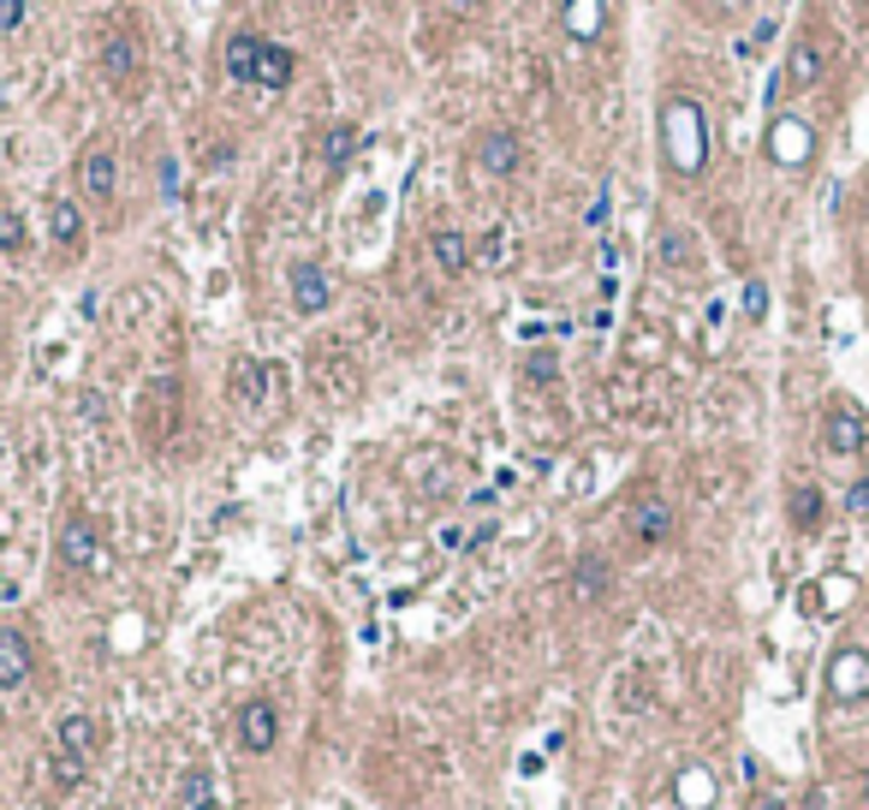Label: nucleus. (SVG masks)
I'll return each mask as SVG.
<instances>
[{"mask_svg":"<svg viewBox=\"0 0 869 810\" xmlns=\"http://www.w3.org/2000/svg\"><path fill=\"white\" fill-rule=\"evenodd\" d=\"M662 144H667V167L685 179H697L709 167V131H703V108L691 96H667L662 108Z\"/></svg>","mask_w":869,"mask_h":810,"instance_id":"1","label":"nucleus"},{"mask_svg":"<svg viewBox=\"0 0 869 810\" xmlns=\"http://www.w3.org/2000/svg\"><path fill=\"white\" fill-rule=\"evenodd\" d=\"M179 429H185V388L173 375H155L137 393V436H144V447H173Z\"/></svg>","mask_w":869,"mask_h":810,"instance_id":"2","label":"nucleus"},{"mask_svg":"<svg viewBox=\"0 0 869 810\" xmlns=\"http://www.w3.org/2000/svg\"><path fill=\"white\" fill-rule=\"evenodd\" d=\"M55 555L66 573H96L101 560H108V537H101V525L90 519V513H72V519L60 525L55 537Z\"/></svg>","mask_w":869,"mask_h":810,"instance_id":"3","label":"nucleus"},{"mask_svg":"<svg viewBox=\"0 0 869 810\" xmlns=\"http://www.w3.org/2000/svg\"><path fill=\"white\" fill-rule=\"evenodd\" d=\"M471 155H477V167L489 179H512L518 167H525V137H518L512 126H489V131H477Z\"/></svg>","mask_w":869,"mask_h":810,"instance_id":"4","label":"nucleus"},{"mask_svg":"<svg viewBox=\"0 0 869 810\" xmlns=\"http://www.w3.org/2000/svg\"><path fill=\"white\" fill-rule=\"evenodd\" d=\"M233 733H238V751H251V757H268L274 745H281V710H274L268 697H251V703H238V721H233Z\"/></svg>","mask_w":869,"mask_h":810,"instance_id":"5","label":"nucleus"},{"mask_svg":"<svg viewBox=\"0 0 869 810\" xmlns=\"http://www.w3.org/2000/svg\"><path fill=\"white\" fill-rule=\"evenodd\" d=\"M625 530H632L637 548H662L673 530H680V519H673V507L662 501V495H637L632 513H625Z\"/></svg>","mask_w":869,"mask_h":810,"instance_id":"6","label":"nucleus"},{"mask_svg":"<svg viewBox=\"0 0 869 810\" xmlns=\"http://www.w3.org/2000/svg\"><path fill=\"white\" fill-rule=\"evenodd\" d=\"M119 192V155L108 144H90L78 155V197H90V203H114Z\"/></svg>","mask_w":869,"mask_h":810,"instance_id":"7","label":"nucleus"},{"mask_svg":"<svg viewBox=\"0 0 869 810\" xmlns=\"http://www.w3.org/2000/svg\"><path fill=\"white\" fill-rule=\"evenodd\" d=\"M286 286H292V310H299V316H322V310L334 304V281H328L316 263H292Z\"/></svg>","mask_w":869,"mask_h":810,"instance_id":"8","label":"nucleus"},{"mask_svg":"<svg viewBox=\"0 0 869 810\" xmlns=\"http://www.w3.org/2000/svg\"><path fill=\"white\" fill-rule=\"evenodd\" d=\"M137 72H144V48H137V37H126V30H114L108 42H101V78L108 84H137Z\"/></svg>","mask_w":869,"mask_h":810,"instance_id":"9","label":"nucleus"},{"mask_svg":"<svg viewBox=\"0 0 869 810\" xmlns=\"http://www.w3.org/2000/svg\"><path fill=\"white\" fill-rule=\"evenodd\" d=\"M822 441H828V453L851 459V453H863V441H869V423H863L851 406H833L828 418H822Z\"/></svg>","mask_w":869,"mask_h":810,"instance_id":"10","label":"nucleus"},{"mask_svg":"<svg viewBox=\"0 0 869 810\" xmlns=\"http://www.w3.org/2000/svg\"><path fill=\"white\" fill-rule=\"evenodd\" d=\"M471 256H477V251H471V238H465L459 227H434V233H429V263L441 269L447 281H459V274L471 269Z\"/></svg>","mask_w":869,"mask_h":810,"instance_id":"11","label":"nucleus"},{"mask_svg":"<svg viewBox=\"0 0 869 810\" xmlns=\"http://www.w3.org/2000/svg\"><path fill=\"white\" fill-rule=\"evenodd\" d=\"M810 149H816V131L804 126V119H774L769 126V155L780 167H798Z\"/></svg>","mask_w":869,"mask_h":810,"instance_id":"12","label":"nucleus"},{"mask_svg":"<svg viewBox=\"0 0 869 810\" xmlns=\"http://www.w3.org/2000/svg\"><path fill=\"white\" fill-rule=\"evenodd\" d=\"M101 739H108V728H101V721H96V715H84V710H72V715H60V728H55V745H66V751H78V757H90V763H96Z\"/></svg>","mask_w":869,"mask_h":810,"instance_id":"13","label":"nucleus"},{"mask_svg":"<svg viewBox=\"0 0 869 810\" xmlns=\"http://www.w3.org/2000/svg\"><path fill=\"white\" fill-rule=\"evenodd\" d=\"M787 519H792V530L816 537V530L828 525V495L816 489V482H792V495H787Z\"/></svg>","mask_w":869,"mask_h":810,"instance_id":"14","label":"nucleus"},{"mask_svg":"<svg viewBox=\"0 0 869 810\" xmlns=\"http://www.w3.org/2000/svg\"><path fill=\"white\" fill-rule=\"evenodd\" d=\"M48 238H55L66 256L84 251V209L72 197H48Z\"/></svg>","mask_w":869,"mask_h":810,"instance_id":"15","label":"nucleus"},{"mask_svg":"<svg viewBox=\"0 0 869 810\" xmlns=\"http://www.w3.org/2000/svg\"><path fill=\"white\" fill-rule=\"evenodd\" d=\"M292 72H299V55H292L286 42L263 37V48H256V90H286Z\"/></svg>","mask_w":869,"mask_h":810,"instance_id":"16","label":"nucleus"},{"mask_svg":"<svg viewBox=\"0 0 869 810\" xmlns=\"http://www.w3.org/2000/svg\"><path fill=\"white\" fill-rule=\"evenodd\" d=\"M25 680H30V637L0 626V692H19Z\"/></svg>","mask_w":869,"mask_h":810,"instance_id":"17","label":"nucleus"},{"mask_svg":"<svg viewBox=\"0 0 869 810\" xmlns=\"http://www.w3.org/2000/svg\"><path fill=\"white\" fill-rule=\"evenodd\" d=\"M227 393H233L238 406H263L268 400V364H263V358H233Z\"/></svg>","mask_w":869,"mask_h":810,"instance_id":"18","label":"nucleus"},{"mask_svg":"<svg viewBox=\"0 0 869 810\" xmlns=\"http://www.w3.org/2000/svg\"><path fill=\"white\" fill-rule=\"evenodd\" d=\"M828 692L833 697H863L869 692V656H863V650H840V656H833Z\"/></svg>","mask_w":869,"mask_h":810,"instance_id":"19","label":"nucleus"},{"mask_svg":"<svg viewBox=\"0 0 869 810\" xmlns=\"http://www.w3.org/2000/svg\"><path fill=\"white\" fill-rule=\"evenodd\" d=\"M607 584H614L607 560H602V555H578V566H572V602H578V608H589V602L607 596Z\"/></svg>","mask_w":869,"mask_h":810,"instance_id":"20","label":"nucleus"},{"mask_svg":"<svg viewBox=\"0 0 869 810\" xmlns=\"http://www.w3.org/2000/svg\"><path fill=\"white\" fill-rule=\"evenodd\" d=\"M48 781H55V792H78L84 781H90V757L55 745V757H48Z\"/></svg>","mask_w":869,"mask_h":810,"instance_id":"21","label":"nucleus"},{"mask_svg":"<svg viewBox=\"0 0 869 810\" xmlns=\"http://www.w3.org/2000/svg\"><path fill=\"white\" fill-rule=\"evenodd\" d=\"M816 78H822V55H816V42H798L787 55V90H810Z\"/></svg>","mask_w":869,"mask_h":810,"instance_id":"22","label":"nucleus"},{"mask_svg":"<svg viewBox=\"0 0 869 810\" xmlns=\"http://www.w3.org/2000/svg\"><path fill=\"white\" fill-rule=\"evenodd\" d=\"M179 810H221L208 769H185V781H179Z\"/></svg>","mask_w":869,"mask_h":810,"instance_id":"23","label":"nucleus"},{"mask_svg":"<svg viewBox=\"0 0 869 810\" xmlns=\"http://www.w3.org/2000/svg\"><path fill=\"white\" fill-rule=\"evenodd\" d=\"M256 48H263V37H233L227 42V78H238V84H256Z\"/></svg>","mask_w":869,"mask_h":810,"instance_id":"24","label":"nucleus"},{"mask_svg":"<svg viewBox=\"0 0 869 810\" xmlns=\"http://www.w3.org/2000/svg\"><path fill=\"white\" fill-rule=\"evenodd\" d=\"M30 251V227L19 209H0V256H25Z\"/></svg>","mask_w":869,"mask_h":810,"instance_id":"25","label":"nucleus"},{"mask_svg":"<svg viewBox=\"0 0 869 810\" xmlns=\"http://www.w3.org/2000/svg\"><path fill=\"white\" fill-rule=\"evenodd\" d=\"M566 30L572 37H596L602 30V0H566Z\"/></svg>","mask_w":869,"mask_h":810,"instance_id":"26","label":"nucleus"},{"mask_svg":"<svg viewBox=\"0 0 869 810\" xmlns=\"http://www.w3.org/2000/svg\"><path fill=\"white\" fill-rule=\"evenodd\" d=\"M352 149H358V126H328V131H322V162H328V167H340Z\"/></svg>","mask_w":869,"mask_h":810,"instance_id":"27","label":"nucleus"},{"mask_svg":"<svg viewBox=\"0 0 869 810\" xmlns=\"http://www.w3.org/2000/svg\"><path fill=\"white\" fill-rule=\"evenodd\" d=\"M525 375H530V382H554V375H560V364H554V352H536V358H525Z\"/></svg>","mask_w":869,"mask_h":810,"instance_id":"28","label":"nucleus"},{"mask_svg":"<svg viewBox=\"0 0 869 810\" xmlns=\"http://www.w3.org/2000/svg\"><path fill=\"white\" fill-rule=\"evenodd\" d=\"M846 513H851V519H863V513H869V477L846 489Z\"/></svg>","mask_w":869,"mask_h":810,"instance_id":"29","label":"nucleus"},{"mask_svg":"<svg viewBox=\"0 0 869 810\" xmlns=\"http://www.w3.org/2000/svg\"><path fill=\"white\" fill-rule=\"evenodd\" d=\"M685 245H691L685 233H667V238H662V263H685V256H691Z\"/></svg>","mask_w":869,"mask_h":810,"instance_id":"30","label":"nucleus"},{"mask_svg":"<svg viewBox=\"0 0 869 810\" xmlns=\"http://www.w3.org/2000/svg\"><path fill=\"white\" fill-rule=\"evenodd\" d=\"M25 25V0H0V30H19Z\"/></svg>","mask_w":869,"mask_h":810,"instance_id":"31","label":"nucleus"},{"mask_svg":"<svg viewBox=\"0 0 869 810\" xmlns=\"http://www.w3.org/2000/svg\"><path fill=\"white\" fill-rule=\"evenodd\" d=\"M744 310H751V316H762V310H769V292H762L756 281H751V286H744Z\"/></svg>","mask_w":869,"mask_h":810,"instance_id":"32","label":"nucleus"},{"mask_svg":"<svg viewBox=\"0 0 869 810\" xmlns=\"http://www.w3.org/2000/svg\"><path fill=\"white\" fill-rule=\"evenodd\" d=\"M756 810H787V799H774V792H769V799H762Z\"/></svg>","mask_w":869,"mask_h":810,"instance_id":"33","label":"nucleus"},{"mask_svg":"<svg viewBox=\"0 0 869 810\" xmlns=\"http://www.w3.org/2000/svg\"><path fill=\"white\" fill-rule=\"evenodd\" d=\"M715 7H721V12H739V7H744V0H715Z\"/></svg>","mask_w":869,"mask_h":810,"instance_id":"34","label":"nucleus"},{"mask_svg":"<svg viewBox=\"0 0 869 810\" xmlns=\"http://www.w3.org/2000/svg\"><path fill=\"white\" fill-rule=\"evenodd\" d=\"M863 810H869V769H863Z\"/></svg>","mask_w":869,"mask_h":810,"instance_id":"35","label":"nucleus"},{"mask_svg":"<svg viewBox=\"0 0 869 810\" xmlns=\"http://www.w3.org/2000/svg\"><path fill=\"white\" fill-rule=\"evenodd\" d=\"M0 459H7V436H0Z\"/></svg>","mask_w":869,"mask_h":810,"instance_id":"36","label":"nucleus"}]
</instances>
